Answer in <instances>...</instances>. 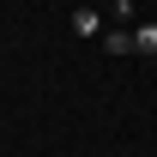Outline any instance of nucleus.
I'll return each instance as SVG.
<instances>
[{"label": "nucleus", "mask_w": 157, "mask_h": 157, "mask_svg": "<svg viewBox=\"0 0 157 157\" xmlns=\"http://www.w3.org/2000/svg\"><path fill=\"white\" fill-rule=\"evenodd\" d=\"M103 48L109 55H133V30H103Z\"/></svg>", "instance_id": "2"}, {"label": "nucleus", "mask_w": 157, "mask_h": 157, "mask_svg": "<svg viewBox=\"0 0 157 157\" xmlns=\"http://www.w3.org/2000/svg\"><path fill=\"white\" fill-rule=\"evenodd\" d=\"M103 6H115V0H103Z\"/></svg>", "instance_id": "4"}, {"label": "nucleus", "mask_w": 157, "mask_h": 157, "mask_svg": "<svg viewBox=\"0 0 157 157\" xmlns=\"http://www.w3.org/2000/svg\"><path fill=\"white\" fill-rule=\"evenodd\" d=\"M133 48H139V55H157V24H139V30H133Z\"/></svg>", "instance_id": "3"}, {"label": "nucleus", "mask_w": 157, "mask_h": 157, "mask_svg": "<svg viewBox=\"0 0 157 157\" xmlns=\"http://www.w3.org/2000/svg\"><path fill=\"white\" fill-rule=\"evenodd\" d=\"M73 30H78V36H103V12H97V6H78V12H73Z\"/></svg>", "instance_id": "1"}]
</instances>
